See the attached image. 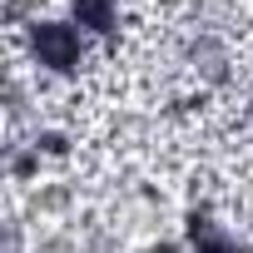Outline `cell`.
<instances>
[{"mask_svg":"<svg viewBox=\"0 0 253 253\" xmlns=\"http://www.w3.org/2000/svg\"><path fill=\"white\" fill-rule=\"evenodd\" d=\"M30 50L45 70H75L80 65V30L60 25V20H35L30 30Z\"/></svg>","mask_w":253,"mask_h":253,"instance_id":"6da1fadb","label":"cell"},{"mask_svg":"<svg viewBox=\"0 0 253 253\" xmlns=\"http://www.w3.org/2000/svg\"><path fill=\"white\" fill-rule=\"evenodd\" d=\"M75 15L89 30H114V0H75Z\"/></svg>","mask_w":253,"mask_h":253,"instance_id":"7a4b0ae2","label":"cell"},{"mask_svg":"<svg viewBox=\"0 0 253 253\" xmlns=\"http://www.w3.org/2000/svg\"><path fill=\"white\" fill-rule=\"evenodd\" d=\"M199 253H238V248H233L228 238H204V243H199Z\"/></svg>","mask_w":253,"mask_h":253,"instance_id":"3957f363","label":"cell"}]
</instances>
